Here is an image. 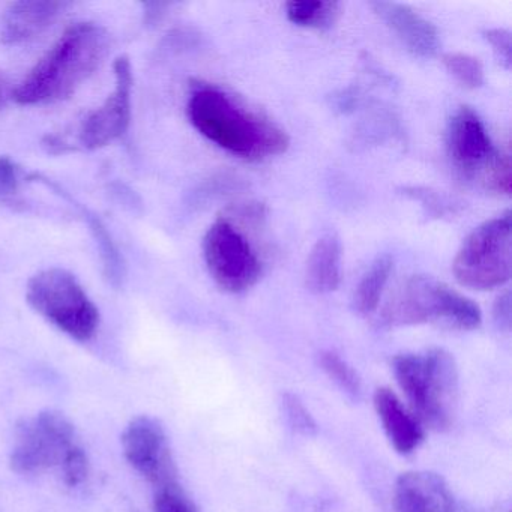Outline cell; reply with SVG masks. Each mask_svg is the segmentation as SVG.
<instances>
[{"instance_id":"obj_1","label":"cell","mask_w":512,"mask_h":512,"mask_svg":"<svg viewBox=\"0 0 512 512\" xmlns=\"http://www.w3.org/2000/svg\"><path fill=\"white\" fill-rule=\"evenodd\" d=\"M187 112L202 136L244 160H265L289 148V136L278 125L251 112L221 89L197 88L188 101Z\"/></svg>"},{"instance_id":"obj_2","label":"cell","mask_w":512,"mask_h":512,"mask_svg":"<svg viewBox=\"0 0 512 512\" xmlns=\"http://www.w3.org/2000/svg\"><path fill=\"white\" fill-rule=\"evenodd\" d=\"M109 47L103 26L89 22L70 26L13 92L14 101L37 106L67 100L103 64Z\"/></svg>"},{"instance_id":"obj_3","label":"cell","mask_w":512,"mask_h":512,"mask_svg":"<svg viewBox=\"0 0 512 512\" xmlns=\"http://www.w3.org/2000/svg\"><path fill=\"white\" fill-rule=\"evenodd\" d=\"M395 379L422 427L446 431L454 425L460 397L457 362L448 350L401 353L392 361Z\"/></svg>"},{"instance_id":"obj_4","label":"cell","mask_w":512,"mask_h":512,"mask_svg":"<svg viewBox=\"0 0 512 512\" xmlns=\"http://www.w3.org/2000/svg\"><path fill=\"white\" fill-rule=\"evenodd\" d=\"M389 326L442 322L460 331H473L482 323L481 308L448 284L427 275H415L392 296L383 310Z\"/></svg>"},{"instance_id":"obj_5","label":"cell","mask_w":512,"mask_h":512,"mask_svg":"<svg viewBox=\"0 0 512 512\" xmlns=\"http://www.w3.org/2000/svg\"><path fill=\"white\" fill-rule=\"evenodd\" d=\"M26 299L40 316L74 340H91L100 326L97 305L65 269H44L34 275L29 280Z\"/></svg>"},{"instance_id":"obj_6","label":"cell","mask_w":512,"mask_h":512,"mask_svg":"<svg viewBox=\"0 0 512 512\" xmlns=\"http://www.w3.org/2000/svg\"><path fill=\"white\" fill-rule=\"evenodd\" d=\"M511 212L485 221L461 244L452 272L461 286L491 290L511 278Z\"/></svg>"},{"instance_id":"obj_7","label":"cell","mask_w":512,"mask_h":512,"mask_svg":"<svg viewBox=\"0 0 512 512\" xmlns=\"http://www.w3.org/2000/svg\"><path fill=\"white\" fill-rule=\"evenodd\" d=\"M203 256L209 274L224 292H245L262 275V262L250 239L226 215L206 232Z\"/></svg>"},{"instance_id":"obj_8","label":"cell","mask_w":512,"mask_h":512,"mask_svg":"<svg viewBox=\"0 0 512 512\" xmlns=\"http://www.w3.org/2000/svg\"><path fill=\"white\" fill-rule=\"evenodd\" d=\"M74 446H77L76 433L70 419L56 410H46L17 428L11 469L31 475L61 467Z\"/></svg>"},{"instance_id":"obj_9","label":"cell","mask_w":512,"mask_h":512,"mask_svg":"<svg viewBox=\"0 0 512 512\" xmlns=\"http://www.w3.org/2000/svg\"><path fill=\"white\" fill-rule=\"evenodd\" d=\"M122 446L128 463L158 490L179 485L178 467L169 439L157 419L151 416L134 418L122 434Z\"/></svg>"},{"instance_id":"obj_10","label":"cell","mask_w":512,"mask_h":512,"mask_svg":"<svg viewBox=\"0 0 512 512\" xmlns=\"http://www.w3.org/2000/svg\"><path fill=\"white\" fill-rule=\"evenodd\" d=\"M115 89L100 109L92 112L80 128V145L100 149L116 142L127 133L131 121V92L133 68L127 56H119L113 65Z\"/></svg>"},{"instance_id":"obj_11","label":"cell","mask_w":512,"mask_h":512,"mask_svg":"<svg viewBox=\"0 0 512 512\" xmlns=\"http://www.w3.org/2000/svg\"><path fill=\"white\" fill-rule=\"evenodd\" d=\"M446 143L452 163L464 175H473L481 167H487L496 155L484 122L466 106L452 116Z\"/></svg>"},{"instance_id":"obj_12","label":"cell","mask_w":512,"mask_h":512,"mask_svg":"<svg viewBox=\"0 0 512 512\" xmlns=\"http://www.w3.org/2000/svg\"><path fill=\"white\" fill-rule=\"evenodd\" d=\"M395 512H455V499L439 473L410 470L395 481Z\"/></svg>"},{"instance_id":"obj_13","label":"cell","mask_w":512,"mask_h":512,"mask_svg":"<svg viewBox=\"0 0 512 512\" xmlns=\"http://www.w3.org/2000/svg\"><path fill=\"white\" fill-rule=\"evenodd\" d=\"M370 7L412 55L427 59L439 52L440 35L436 26L409 5L380 0Z\"/></svg>"},{"instance_id":"obj_14","label":"cell","mask_w":512,"mask_h":512,"mask_svg":"<svg viewBox=\"0 0 512 512\" xmlns=\"http://www.w3.org/2000/svg\"><path fill=\"white\" fill-rule=\"evenodd\" d=\"M68 7L67 2L55 0H22L7 8L2 20L0 43L19 46L46 31Z\"/></svg>"},{"instance_id":"obj_15","label":"cell","mask_w":512,"mask_h":512,"mask_svg":"<svg viewBox=\"0 0 512 512\" xmlns=\"http://www.w3.org/2000/svg\"><path fill=\"white\" fill-rule=\"evenodd\" d=\"M373 401L383 430L395 451L401 455L416 451L424 440L425 433L412 410L407 409L398 395L389 388H377Z\"/></svg>"},{"instance_id":"obj_16","label":"cell","mask_w":512,"mask_h":512,"mask_svg":"<svg viewBox=\"0 0 512 512\" xmlns=\"http://www.w3.org/2000/svg\"><path fill=\"white\" fill-rule=\"evenodd\" d=\"M341 241L331 232L317 239L305 266V286L313 293L334 292L341 283Z\"/></svg>"},{"instance_id":"obj_17","label":"cell","mask_w":512,"mask_h":512,"mask_svg":"<svg viewBox=\"0 0 512 512\" xmlns=\"http://www.w3.org/2000/svg\"><path fill=\"white\" fill-rule=\"evenodd\" d=\"M392 266L394 265H392V259L388 254L377 257L359 281L355 293H353L352 304L355 311L362 316L374 313L379 307L383 290H385L392 272Z\"/></svg>"},{"instance_id":"obj_18","label":"cell","mask_w":512,"mask_h":512,"mask_svg":"<svg viewBox=\"0 0 512 512\" xmlns=\"http://www.w3.org/2000/svg\"><path fill=\"white\" fill-rule=\"evenodd\" d=\"M287 19L293 25L302 28L328 29L337 22L340 16L338 2L325 0H304V2H289L286 5Z\"/></svg>"},{"instance_id":"obj_19","label":"cell","mask_w":512,"mask_h":512,"mask_svg":"<svg viewBox=\"0 0 512 512\" xmlns=\"http://www.w3.org/2000/svg\"><path fill=\"white\" fill-rule=\"evenodd\" d=\"M442 64L464 88L478 89L484 85V67L479 59L466 53H446L442 56Z\"/></svg>"},{"instance_id":"obj_20","label":"cell","mask_w":512,"mask_h":512,"mask_svg":"<svg viewBox=\"0 0 512 512\" xmlns=\"http://www.w3.org/2000/svg\"><path fill=\"white\" fill-rule=\"evenodd\" d=\"M320 368L325 371L326 376L337 383L344 392L358 397L361 394V379L358 373L335 352H322L319 356Z\"/></svg>"},{"instance_id":"obj_21","label":"cell","mask_w":512,"mask_h":512,"mask_svg":"<svg viewBox=\"0 0 512 512\" xmlns=\"http://www.w3.org/2000/svg\"><path fill=\"white\" fill-rule=\"evenodd\" d=\"M281 404H283L287 422L296 433L305 437L316 436L317 431H319L316 419L313 418L310 410L305 407L298 395L292 394V392H284L283 397H281Z\"/></svg>"},{"instance_id":"obj_22","label":"cell","mask_w":512,"mask_h":512,"mask_svg":"<svg viewBox=\"0 0 512 512\" xmlns=\"http://www.w3.org/2000/svg\"><path fill=\"white\" fill-rule=\"evenodd\" d=\"M485 181L488 188L499 194L511 193V158L509 155L496 154L485 167Z\"/></svg>"},{"instance_id":"obj_23","label":"cell","mask_w":512,"mask_h":512,"mask_svg":"<svg viewBox=\"0 0 512 512\" xmlns=\"http://www.w3.org/2000/svg\"><path fill=\"white\" fill-rule=\"evenodd\" d=\"M155 512H199L194 503L185 496L181 485L160 488L154 500Z\"/></svg>"},{"instance_id":"obj_24","label":"cell","mask_w":512,"mask_h":512,"mask_svg":"<svg viewBox=\"0 0 512 512\" xmlns=\"http://www.w3.org/2000/svg\"><path fill=\"white\" fill-rule=\"evenodd\" d=\"M61 470L68 487H77V485L83 484L89 475L88 455L79 445L74 446L62 463Z\"/></svg>"},{"instance_id":"obj_25","label":"cell","mask_w":512,"mask_h":512,"mask_svg":"<svg viewBox=\"0 0 512 512\" xmlns=\"http://www.w3.org/2000/svg\"><path fill=\"white\" fill-rule=\"evenodd\" d=\"M482 37L485 38L488 44L493 47L494 55L499 59L500 64L509 70L511 68L512 59V35L511 32L502 28L485 29L482 32Z\"/></svg>"},{"instance_id":"obj_26","label":"cell","mask_w":512,"mask_h":512,"mask_svg":"<svg viewBox=\"0 0 512 512\" xmlns=\"http://www.w3.org/2000/svg\"><path fill=\"white\" fill-rule=\"evenodd\" d=\"M20 185V169L8 157H0V196L16 193Z\"/></svg>"},{"instance_id":"obj_27","label":"cell","mask_w":512,"mask_h":512,"mask_svg":"<svg viewBox=\"0 0 512 512\" xmlns=\"http://www.w3.org/2000/svg\"><path fill=\"white\" fill-rule=\"evenodd\" d=\"M511 292L505 290L497 296L493 305V319L497 329L503 332L511 331Z\"/></svg>"},{"instance_id":"obj_28","label":"cell","mask_w":512,"mask_h":512,"mask_svg":"<svg viewBox=\"0 0 512 512\" xmlns=\"http://www.w3.org/2000/svg\"><path fill=\"white\" fill-rule=\"evenodd\" d=\"M143 7H145L146 22L152 23L160 19L161 14L169 7V4H145Z\"/></svg>"},{"instance_id":"obj_29","label":"cell","mask_w":512,"mask_h":512,"mask_svg":"<svg viewBox=\"0 0 512 512\" xmlns=\"http://www.w3.org/2000/svg\"><path fill=\"white\" fill-rule=\"evenodd\" d=\"M4 97H5V82H4V79H2V76H0V104L4 103Z\"/></svg>"}]
</instances>
